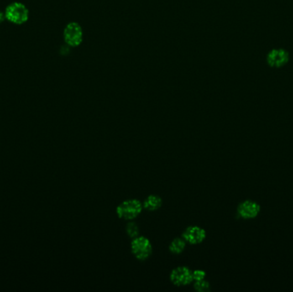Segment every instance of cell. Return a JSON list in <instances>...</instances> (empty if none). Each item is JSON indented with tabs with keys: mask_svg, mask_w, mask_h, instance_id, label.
Wrapping results in <instances>:
<instances>
[{
	"mask_svg": "<svg viewBox=\"0 0 293 292\" xmlns=\"http://www.w3.org/2000/svg\"><path fill=\"white\" fill-rule=\"evenodd\" d=\"M5 16L10 23L23 25L29 19V11L24 4L13 2L6 7Z\"/></svg>",
	"mask_w": 293,
	"mask_h": 292,
	"instance_id": "1",
	"label": "cell"
},
{
	"mask_svg": "<svg viewBox=\"0 0 293 292\" xmlns=\"http://www.w3.org/2000/svg\"><path fill=\"white\" fill-rule=\"evenodd\" d=\"M143 203L137 199H129L123 201L117 206L116 213L119 219L132 220L139 216L143 212Z\"/></svg>",
	"mask_w": 293,
	"mask_h": 292,
	"instance_id": "2",
	"label": "cell"
},
{
	"mask_svg": "<svg viewBox=\"0 0 293 292\" xmlns=\"http://www.w3.org/2000/svg\"><path fill=\"white\" fill-rule=\"evenodd\" d=\"M131 250L133 256L141 261L148 260L153 253V246L150 240L143 236H137L132 239Z\"/></svg>",
	"mask_w": 293,
	"mask_h": 292,
	"instance_id": "3",
	"label": "cell"
},
{
	"mask_svg": "<svg viewBox=\"0 0 293 292\" xmlns=\"http://www.w3.org/2000/svg\"><path fill=\"white\" fill-rule=\"evenodd\" d=\"M64 41L72 47H76L82 42V29L78 23H68L64 30Z\"/></svg>",
	"mask_w": 293,
	"mask_h": 292,
	"instance_id": "4",
	"label": "cell"
},
{
	"mask_svg": "<svg viewBox=\"0 0 293 292\" xmlns=\"http://www.w3.org/2000/svg\"><path fill=\"white\" fill-rule=\"evenodd\" d=\"M170 279L174 285L185 286L193 282L192 271L184 266L176 267L172 271Z\"/></svg>",
	"mask_w": 293,
	"mask_h": 292,
	"instance_id": "5",
	"label": "cell"
},
{
	"mask_svg": "<svg viewBox=\"0 0 293 292\" xmlns=\"http://www.w3.org/2000/svg\"><path fill=\"white\" fill-rule=\"evenodd\" d=\"M237 212L238 216L242 219H255L261 212V206L252 200H246L238 205Z\"/></svg>",
	"mask_w": 293,
	"mask_h": 292,
	"instance_id": "6",
	"label": "cell"
},
{
	"mask_svg": "<svg viewBox=\"0 0 293 292\" xmlns=\"http://www.w3.org/2000/svg\"><path fill=\"white\" fill-rule=\"evenodd\" d=\"M207 233L203 228L197 225H191L186 228L182 234V237L190 245H199L206 238Z\"/></svg>",
	"mask_w": 293,
	"mask_h": 292,
	"instance_id": "7",
	"label": "cell"
},
{
	"mask_svg": "<svg viewBox=\"0 0 293 292\" xmlns=\"http://www.w3.org/2000/svg\"><path fill=\"white\" fill-rule=\"evenodd\" d=\"M288 60L289 54L284 49H274L267 56V62L271 67H282L288 62Z\"/></svg>",
	"mask_w": 293,
	"mask_h": 292,
	"instance_id": "8",
	"label": "cell"
},
{
	"mask_svg": "<svg viewBox=\"0 0 293 292\" xmlns=\"http://www.w3.org/2000/svg\"><path fill=\"white\" fill-rule=\"evenodd\" d=\"M143 208L148 211H156L162 206V199L159 196L151 194L146 198L143 203Z\"/></svg>",
	"mask_w": 293,
	"mask_h": 292,
	"instance_id": "9",
	"label": "cell"
},
{
	"mask_svg": "<svg viewBox=\"0 0 293 292\" xmlns=\"http://www.w3.org/2000/svg\"><path fill=\"white\" fill-rule=\"evenodd\" d=\"M185 247H186L185 240L183 237H177L171 241L170 245H169V250L172 254L180 255L185 250Z\"/></svg>",
	"mask_w": 293,
	"mask_h": 292,
	"instance_id": "10",
	"label": "cell"
},
{
	"mask_svg": "<svg viewBox=\"0 0 293 292\" xmlns=\"http://www.w3.org/2000/svg\"><path fill=\"white\" fill-rule=\"evenodd\" d=\"M126 233L132 239L139 236V227L137 223L130 222L126 225Z\"/></svg>",
	"mask_w": 293,
	"mask_h": 292,
	"instance_id": "11",
	"label": "cell"
},
{
	"mask_svg": "<svg viewBox=\"0 0 293 292\" xmlns=\"http://www.w3.org/2000/svg\"><path fill=\"white\" fill-rule=\"evenodd\" d=\"M194 288L199 292H207L210 290V284L205 279L194 281Z\"/></svg>",
	"mask_w": 293,
	"mask_h": 292,
	"instance_id": "12",
	"label": "cell"
},
{
	"mask_svg": "<svg viewBox=\"0 0 293 292\" xmlns=\"http://www.w3.org/2000/svg\"><path fill=\"white\" fill-rule=\"evenodd\" d=\"M192 276H193V282L194 281H199L202 280V279H205L206 276H207V273L205 271L201 269H196L195 271H192Z\"/></svg>",
	"mask_w": 293,
	"mask_h": 292,
	"instance_id": "13",
	"label": "cell"
},
{
	"mask_svg": "<svg viewBox=\"0 0 293 292\" xmlns=\"http://www.w3.org/2000/svg\"><path fill=\"white\" fill-rule=\"evenodd\" d=\"M6 19V16H5V13L2 12H0V23H3L4 21Z\"/></svg>",
	"mask_w": 293,
	"mask_h": 292,
	"instance_id": "14",
	"label": "cell"
}]
</instances>
